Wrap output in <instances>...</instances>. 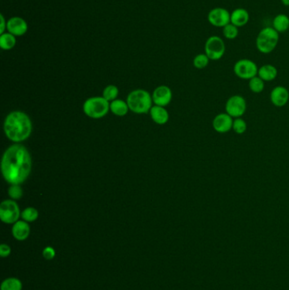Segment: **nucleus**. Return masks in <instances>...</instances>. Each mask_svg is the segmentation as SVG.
<instances>
[{"label": "nucleus", "mask_w": 289, "mask_h": 290, "mask_svg": "<svg viewBox=\"0 0 289 290\" xmlns=\"http://www.w3.org/2000/svg\"><path fill=\"white\" fill-rule=\"evenodd\" d=\"M1 171L5 181L21 184L32 171V157L28 149L20 144H13L5 150L1 161Z\"/></svg>", "instance_id": "1"}, {"label": "nucleus", "mask_w": 289, "mask_h": 290, "mask_svg": "<svg viewBox=\"0 0 289 290\" xmlns=\"http://www.w3.org/2000/svg\"><path fill=\"white\" fill-rule=\"evenodd\" d=\"M4 130L8 139L20 143L27 140L32 133V122L24 112L13 111L5 118Z\"/></svg>", "instance_id": "2"}, {"label": "nucleus", "mask_w": 289, "mask_h": 290, "mask_svg": "<svg viewBox=\"0 0 289 290\" xmlns=\"http://www.w3.org/2000/svg\"><path fill=\"white\" fill-rule=\"evenodd\" d=\"M279 38L280 33L272 27L262 28L255 40V45L258 51L264 55L271 54L276 50L279 42Z\"/></svg>", "instance_id": "3"}, {"label": "nucleus", "mask_w": 289, "mask_h": 290, "mask_svg": "<svg viewBox=\"0 0 289 290\" xmlns=\"http://www.w3.org/2000/svg\"><path fill=\"white\" fill-rule=\"evenodd\" d=\"M152 98L147 91L143 90H134L127 96L126 103L129 109L137 114H146L152 108Z\"/></svg>", "instance_id": "4"}, {"label": "nucleus", "mask_w": 289, "mask_h": 290, "mask_svg": "<svg viewBox=\"0 0 289 290\" xmlns=\"http://www.w3.org/2000/svg\"><path fill=\"white\" fill-rule=\"evenodd\" d=\"M109 104L104 97H94L86 100L83 104V111L90 118L99 119L109 112Z\"/></svg>", "instance_id": "5"}, {"label": "nucleus", "mask_w": 289, "mask_h": 290, "mask_svg": "<svg viewBox=\"0 0 289 290\" xmlns=\"http://www.w3.org/2000/svg\"><path fill=\"white\" fill-rule=\"evenodd\" d=\"M225 53L226 43L221 37L216 35L208 37L205 43V54L210 60H220Z\"/></svg>", "instance_id": "6"}, {"label": "nucleus", "mask_w": 289, "mask_h": 290, "mask_svg": "<svg viewBox=\"0 0 289 290\" xmlns=\"http://www.w3.org/2000/svg\"><path fill=\"white\" fill-rule=\"evenodd\" d=\"M257 64L250 59H241L235 63L233 66L234 74L242 80H250L258 75Z\"/></svg>", "instance_id": "7"}, {"label": "nucleus", "mask_w": 289, "mask_h": 290, "mask_svg": "<svg viewBox=\"0 0 289 290\" xmlns=\"http://www.w3.org/2000/svg\"><path fill=\"white\" fill-rule=\"evenodd\" d=\"M21 216L20 208L14 200L3 201L0 205V219L6 224H14L19 221Z\"/></svg>", "instance_id": "8"}, {"label": "nucleus", "mask_w": 289, "mask_h": 290, "mask_svg": "<svg viewBox=\"0 0 289 290\" xmlns=\"http://www.w3.org/2000/svg\"><path fill=\"white\" fill-rule=\"evenodd\" d=\"M247 110V101L241 95H233L225 104V111L233 119L242 117Z\"/></svg>", "instance_id": "9"}, {"label": "nucleus", "mask_w": 289, "mask_h": 290, "mask_svg": "<svg viewBox=\"0 0 289 290\" xmlns=\"http://www.w3.org/2000/svg\"><path fill=\"white\" fill-rule=\"evenodd\" d=\"M207 20L210 25L217 28H223L231 23V12L223 7L213 8L208 13Z\"/></svg>", "instance_id": "10"}, {"label": "nucleus", "mask_w": 289, "mask_h": 290, "mask_svg": "<svg viewBox=\"0 0 289 290\" xmlns=\"http://www.w3.org/2000/svg\"><path fill=\"white\" fill-rule=\"evenodd\" d=\"M233 120L228 113H220L213 119V128L218 133H227L232 129Z\"/></svg>", "instance_id": "11"}, {"label": "nucleus", "mask_w": 289, "mask_h": 290, "mask_svg": "<svg viewBox=\"0 0 289 290\" xmlns=\"http://www.w3.org/2000/svg\"><path fill=\"white\" fill-rule=\"evenodd\" d=\"M270 99L274 106L278 108L285 106L289 101V91L283 86H277L272 90Z\"/></svg>", "instance_id": "12"}, {"label": "nucleus", "mask_w": 289, "mask_h": 290, "mask_svg": "<svg viewBox=\"0 0 289 290\" xmlns=\"http://www.w3.org/2000/svg\"><path fill=\"white\" fill-rule=\"evenodd\" d=\"M28 23L23 18L15 16L10 18L7 21L8 32L14 35L15 37H20L25 35L28 32Z\"/></svg>", "instance_id": "13"}, {"label": "nucleus", "mask_w": 289, "mask_h": 290, "mask_svg": "<svg viewBox=\"0 0 289 290\" xmlns=\"http://www.w3.org/2000/svg\"><path fill=\"white\" fill-rule=\"evenodd\" d=\"M153 101L159 106H166L170 104L172 99V93L170 87L167 86H160L153 91Z\"/></svg>", "instance_id": "14"}, {"label": "nucleus", "mask_w": 289, "mask_h": 290, "mask_svg": "<svg viewBox=\"0 0 289 290\" xmlns=\"http://www.w3.org/2000/svg\"><path fill=\"white\" fill-rule=\"evenodd\" d=\"M250 18V13L244 8H237L231 12V23L238 28L247 25Z\"/></svg>", "instance_id": "15"}, {"label": "nucleus", "mask_w": 289, "mask_h": 290, "mask_svg": "<svg viewBox=\"0 0 289 290\" xmlns=\"http://www.w3.org/2000/svg\"><path fill=\"white\" fill-rule=\"evenodd\" d=\"M30 226L25 221H18L12 227V235L18 241H24L29 237Z\"/></svg>", "instance_id": "16"}, {"label": "nucleus", "mask_w": 289, "mask_h": 290, "mask_svg": "<svg viewBox=\"0 0 289 290\" xmlns=\"http://www.w3.org/2000/svg\"><path fill=\"white\" fill-rule=\"evenodd\" d=\"M278 71L277 67L272 64H263L258 70V77H260L264 82H272L277 78Z\"/></svg>", "instance_id": "17"}, {"label": "nucleus", "mask_w": 289, "mask_h": 290, "mask_svg": "<svg viewBox=\"0 0 289 290\" xmlns=\"http://www.w3.org/2000/svg\"><path fill=\"white\" fill-rule=\"evenodd\" d=\"M150 116L153 122L157 124L164 125L168 122L169 114L163 106L155 105L150 109Z\"/></svg>", "instance_id": "18"}, {"label": "nucleus", "mask_w": 289, "mask_h": 290, "mask_svg": "<svg viewBox=\"0 0 289 290\" xmlns=\"http://www.w3.org/2000/svg\"><path fill=\"white\" fill-rule=\"evenodd\" d=\"M272 28L278 33H283L289 29L288 15L285 14H278L272 20Z\"/></svg>", "instance_id": "19"}, {"label": "nucleus", "mask_w": 289, "mask_h": 290, "mask_svg": "<svg viewBox=\"0 0 289 290\" xmlns=\"http://www.w3.org/2000/svg\"><path fill=\"white\" fill-rule=\"evenodd\" d=\"M109 109L112 110L113 114L118 117H124L127 114L129 107L127 103L120 99H116L112 101V104H109Z\"/></svg>", "instance_id": "20"}, {"label": "nucleus", "mask_w": 289, "mask_h": 290, "mask_svg": "<svg viewBox=\"0 0 289 290\" xmlns=\"http://www.w3.org/2000/svg\"><path fill=\"white\" fill-rule=\"evenodd\" d=\"M16 44L15 36L11 34L10 32L3 33L0 36V47L4 50H12Z\"/></svg>", "instance_id": "21"}, {"label": "nucleus", "mask_w": 289, "mask_h": 290, "mask_svg": "<svg viewBox=\"0 0 289 290\" xmlns=\"http://www.w3.org/2000/svg\"><path fill=\"white\" fill-rule=\"evenodd\" d=\"M1 290H23V283L16 278H6L3 281Z\"/></svg>", "instance_id": "22"}, {"label": "nucleus", "mask_w": 289, "mask_h": 290, "mask_svg": "<svg viewBox=\"0 0 289 290\" xmlns=\"http://www.w3.org/2000/svg\"><path fill=\"white\" fill-rule=\"evenodd\" d=\"M249 87L250 91L254 94H260L264 91V82L260 77L256 76L249 80Z\"/></svg>", "instance_id": "23"}, {"label": "nucleus", "mask_w": 289, "mask_h": 290, "mask_svg": "<svg viewBox=\"0 0 289 290\" xmlns=\"http://www.w3.org/2000/svg\"><path fill=\"white\" fill-rule=\"evenodd\" d=\"M223 34L226 39L234 40L237 38L239 34V28L232 23H229L228 25L223 28Z\"/></svg>", "instance_id": "24"}, {"label": "nucleus", "mask_w": 289, "mask_h": 290, "mask_svg": "<svg viewBox=\"0 0 289 290\" xmlns=\"http://www.w3.org/2000/svg\"><path fill=\"white\" fill-rule=\"evenodd\" d=\"M210 61V59H209L207 55H205V53L204 54H198L193 59V66L195 67L196 69H205L209 65Z\"/></svg>", "instance_id": "25"}, {"label": "nucleus", "mask_w": 289, "mask_h": 290, "mask_svg": "<svg viewBox=\"0 0 289 290\" xmlns=\"http://www.w3.org/2000/svg\"><path fill=\"white\" fill-rule=\"evenodd\" d=\"M21 218L27 222H32L38 218V211L33 207H28L21 212Z\"/></svg>", "instance_id": "26"}, {"label": "nucleus", "mask_w": 289, "mask_h": 290, "mask_svg": "<svg viewBox=\"0 0 289 290\" xmlns=\"http://www.w3.org/2000/svg\"><path fill=\"white\" fill-rule=\"evenodd\" d=\"M248 125L247 122L242 119V117L239 118H235L233 120V124H232V130L237 134H243L245 131H247Z\"/></svg>", "instance_id": "27"}, {"label": "nucleus", "mask_w": 289, "mask_h": 290, "mask_svg": "<svg viewBox=\"0 0 289 290\" xmlns=\"http://www.w3.org/2000/svg\"><path fill=\"white\" fill-rule=\"evenodd\" d=\"M118 87L114 85H109L104 88L103 97L108 101H114L116 97L118 96Z\"/></svg>", "instance_id": "28"}, {"label": "nucleus", "mask_w": 289, "mask_h": 290, "mask_svg": "<svg viewBox=\"0 0 289 290\" xmlns=\"http://www.w3.org/2000/svg\"><path fill=\"white\" fill-rule=\"evenodd\" d=\"M8 193H9L10 198H13V199H19L23 195V190L21 187L20 186V184H12L9 188Z\"/></svg>", "instance_id": "29"}, {"label": "nucleus", "mask_w": 289, "mask_h": 290, "mask_svg": "<svg viewBox=\"0 0 289 290\" xmlns=\"http://www.w3.org/2000/svg\"><path fill=\"white\" fill-rule=\"evenodd\" d=\"M55 255H56V253H55V249L51 247V246L45 247L43 249V251H42V256H43L45 260H53L55 257Z\"/></svg>", "instance_id": "30"}, {"label": "nucleus", "mask_w": 289, "mask_h": 290, "mask_svg": "<svg viewBox=\"0 0 289 290\" xmlns=\"http://www.w3.org/2000/svg\"><path fill=\"white\" fill-rule=\"evenodd\" d=\"M10 254H11V249H10V246L5 244V243H2L0 246V256H1V257H8V256H10Z\"/></svg>", "instance_id": "31"}, {"label": "nucleus", "mask_w": 289, "mask_h": 290, "mask_svg": "<svg viewBox=\"0 0 289 290\" xmlns=\"http://www.w3.org/2000/svg\"><path fill=\"white\" fill-rule=\"evenodd\" d=\"M0 19H1V25H0V33L3 34L5 33V29H7V23H5V18L4 15H0Z\"/></svg>", "instance_id": "32"}, {"label": "nucleus", "mask_w": 289, "mask_h": 290, "mask_svg": "<svg viewBox=\"0 0 289 290\" xmlns=\"http://www.w3.org/2000/svg\"><path fill=\"white\" fill-rule=\"evenodd\" d=\"M281 2H282V5H284V6L289 7V0H281Z\"/></svg>", "instance_id": "33"}]
</instances>
